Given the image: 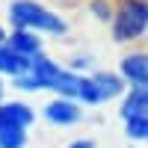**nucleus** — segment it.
I'll use <instances>...</instances> for the list:
<instances>
[{
	"mask_svg": "<svg viewBox=\"0 0 148 148\" xmlns=\"http://www.w3.org/2000/svg\"><path fill=\"white\" fill-rule=\"evenodd\" d=\"M9 24L12 30H30V33H47V36H65L68 21L47 9L39 0H12L9 3Z\"/></svg>",
	"mask_w": 148,
	"mask_h": 148,
	"instance_id": "obj_1",
	"label": "nucleus"
},
{
	"mask_svg": "<svg viewBox=\"0 0 148 148\" xmlns=\"http://www.w3.org/2000/svg\"><path fill=\"white\" fill-rule=\"evenodd\" d=\"M3 92H6V86H3V77H0V104H3Z\"/></svg>",
	"mask_w": 148,
	"mask_h": 148,
	"instance_id": "obj_13",
	"label": "nucleus"
},
{
	"mask_svg": "<svg viewBox=\"0 0 148 148\" xmlns=\"http://www.w3.org/2000/svg\"><path fill=\"white\" fill-rule=\"evenodd\" d=\"M42 113H45V119L51 121V125H56V127H71V125H77V121L83 119V104L56 95L51 104H45Z\"/></svg>",
	"mask_w": 148,
	"mask_h": 148,
	"instance_id": "obj_4",
	"label": "nucleus"
},
{
	"mask_svg": "<svg viewBox=\"0 0 148 148\" xmlns=\"http://www.w3.org/2000/svg\"><path fill=\"white\" fill-rule=\"evenodd\" d=\"M119 74L130 86H148V51L125 53L121 62H119Z\"/></svg>",
	"mask_w": 148,
	"mask_h": 148,
	"instance_id": "obj_5",
	"label": "nucleus"
},
{
	"mask_svg": "<svg viewBox=\"0 0 148 148\" xmlns=\"http://www.w3.org/2000/svg\"><path fill=\"white\" fill-rule=\"evenodd\" d=\"M92 77H95V86H98V95H101V104L113 101V98H125L127 83L121 80V74H116V71H95Z\"/></svg>",
	"mask_w": 148,
	"mask_h": 148,
	"instance_id": "obj_8",
	"label": "nucleus"
},
{
	"mask_svg": "<svg viewBox=\"0 0 148 148\" xmlns=\"http://www.w3.org/2000/svg\"><path fill=\"white\" fill-rule=\"evenodd\" d=\"M27 71H30V59H24L15 51H9L6 45H0V77L18 80L21 74H27Z\"/></svg>",
	"mask_w": 148,
	"mask_h": 148,
	"instance_id": "obj_9",
	"label": "nucleus"
},
{
	"mask_svg": "<svg viewBox=\"0 0 148 148\" xmlns=\"http://www.w3.org/2000/svg\"><path fill=\"white\" fill-rule=\"evenodd\" d=\"M65 148H98L92 139H74V142H68Z\"/></svg>",
	"mask_w": 148,
	"mask_h": 148,
	"instance_id": "obj_11",
	"label": "nucleus"
},
{
	"mask_svg": "<svg viewBox=\"0 0 148 148\" xmlns=\"http://www.w3.org/2000/svg\"><path fill=\"white\" fill-rule=\"evenodd\" d=\"M110 30L119 45H130L142 39L148 33V0H119Z\"/></svg>",
	"mask_w": 148,
	"mask_h": 148,
	"instance_id": "obj_2",
	"label": "nucleus"
},
{
	"mask_svg": "<svg viewBox=\"0 0 148 148\" xmlns=\"http://www.w3.org/2000/svg\"><path fill=\"white\" fill-rule=\"evenodd\" d=\"M89 9L95 12V18H98V21H113V12H116V6L110 3V0H92Z\"/></svg>",
	"mask_w": 148,
	"mask_h": 148,
	"instance_id": "obj_10",
	"label": "nucleus"
},
{
	"mask_svg": "<svg viewBox=\"0 0 148 148\" xmlns=\"http://www.w3.org/2000/svg\"><path fill=\"white\" fill-rule=\"evenodd\" d=\"M6 47H9V51H15L18 56L30 59V62H33L39 53H45V45H42V39H39V33H30V30H12V33L6 36Z\"/></svg>",
	"mask_w": 148,
	"mask_h": 148,
	"instance_id": "obj_6",
	"label": "nucleus"
},
{
	"mask_svg": "<svg viewBox=\"0 0 148 148\" xmlns=\"http://www.w3.org/2000/svg\"><path fill=\"white\" fill-rule=\"evenodd\" d=\"M121 121L127 119H148V86H130L121 98V110H119Z\"/></svg>",
	"mask_w": 148,
	"mask_h": 148,
	"instance_id": "obj_7",
	"label": "nucleus"
},
{
	"mask_svg": "<svg viewBox=\"0 0 148 148\" xmlns=\"http://www.w3.org/2000/svg\"><path fill=\"white\" fill-rule=\"evenodd\" d=\"M33 121H36V110L30 104L3 101L0 104V148H24Z\"/></svg>",
	"mask_w": 148,
	"mask_h": 148,
	"instance_id": "obj_3",
	"label": "nucleus"
},
{
	"mask_svg": "<svg viewBox=\"0 0 148 148\" xmlns=\"http://www.w3.org/2000/svg\"><path fill=\"white\" fill-rule=\"evenodd\" d=\"M6 36H9V33H6L3 27H0V45H6Z\"/></svg>",
	"mask_w": 148,
	"mask_h": 148,
	"instance_id": "obj_12",
	"label": "nucleus"
}]
</instances>
